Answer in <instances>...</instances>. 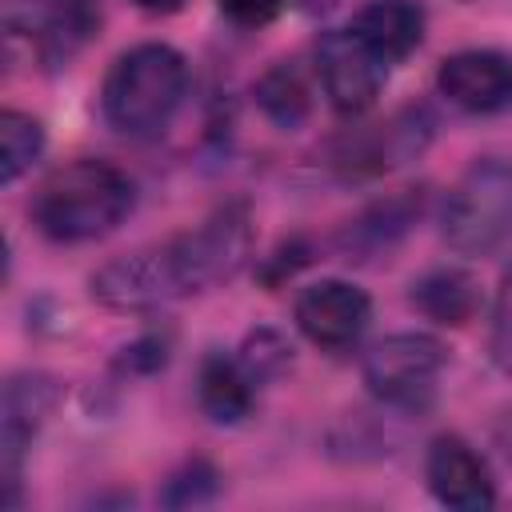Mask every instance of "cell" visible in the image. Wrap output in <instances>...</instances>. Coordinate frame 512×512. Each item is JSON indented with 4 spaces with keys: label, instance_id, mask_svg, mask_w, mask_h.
Returning <instances> with one entry per match:
<instances>
[{
    "label": "cell",
    "instance_id": "cell-3",
    "mask_svg": "<svg viewBox=\"0 0 512 512\" xmlns=\"http://www.w3.org/2000/svg\"><path fill=\"white\" fill-rule=\"evenodd\" d=\"M188 96V60L172 44H136L120 52L100 84V112L104 120L132 136L152 140L160 136Z\"/></svg>",
    "mask_w": 512,
    "mask_h": 512
},
{
    "label": "cell",
    "instance_id": "cell-24",
    "mask_svg": "<svg viewBox=\"0 0 512 512\" xmlns=\"http://www.w3.org/2000/svg\"><path fill=\"white\" fill-rule=\"evenodd\" d=\"M136 8H144V12H152V16H172V12H180L188 0H132Z\"/></svg>",
    "mask_w": 512,
    "mask_h": 512
},
{
    "label": "cell",
    "instance_id": "cell-13",
    "mask_svg": "<svg viewBox=\"0 0 512 512\" xmlns=\"http://www.w3.org/2000/svg\"><path fill=\"white\" fill-rule=\"evenodd\" d=\"M424 4L420 0H368L352 16V32L388 64L408 60L424 40Z\"/></svg>",
    "mask_w": 512,
    "mask_h": 512
},
{
    "label": "cell",
    "instance_id": "cell-18",
    "mask_svg": "<svg viewBox=\"0 0 512 512\" xmlns=\"http://www.w3.org/2000/svg\"><path fill=\"white\" fill-rule=\"evenodd\" d=\"M44 152V124L20 108L0 116V180L16 184Z\"/></svg>",
    "mask_w": 512,
    "mask_h": 512
},
{
    "label": "cell",
    "instance_id": "cell-1",
    "mask_svg": "<svg viewBox=\"0 0 512 512\" xmlns=\"http://www.w3.org/2000/svg\"><path fill=\"white\" fill-rule=\"evenodd\" d=\"M252 256V216L244 200H228L196 228L160 244L124 252L92 276V300L112 312H152L168 300L228 284Z\"/></svg>",
    "mask_w": 512,
    "mask_h": 512
},
{
    "label": "cell",
    "instance_id": "cell-14",
    "mask_svg": "<svg viewBox=\"0 0 512 512\" xmlns=\"http://www.w3.org/2000/svg\"><path fill=\"white\" fill-rule=\"evenodd\" d=\"M408 304L432 324L460 328L480 312V284L472 272L452 268V264L428 268L424 276H416L408 284Z\"/></svg>",
    "mask_w": 512,
    "mask_h": 512
},
{
    "label": "cell",
    "instance_id": "cell-17",
    "mask_svg": "<svg viewBox=\"0 0 512 512\" xmlns=\"http://www.w3.org/2000/svg\"><path fill=\"white\" fill-rule=\"evenodd\" d=\"M256 108L284 132H296L308 116H312V92L308 80L300 76V68L292 60H276L252 88Z\"/></svg>",
    "mask_w": 512,
    "mask_h": 512
},
{
    "label": "cell",
    "instance_id": "cell-16",
    "mask_svg": "<svg viewBox=\"0 0 512 512\" xmlns=\"http://www.w3.org/2000/svg\"><path fill=\"white\" fill-rule=\"evenodd\" d=\"M28 32L40 36V52L52 64H68L100 28V4L96 0H44L28 24Z\"/></svg>",
    "mask_w": 512,
    "mask_h": 512
},
{
    "label": "cell",
    "instance_id": "cell-11",
    "mask_svg": "<svg viewBox=\"0 0 512 512\" xmlns=\"http://www.w3.org/2000/svg\"><path fill=\"white\" fill-rule=\"evenodd\" d=\"M424 480L444 508L484 512L496 504V480L488 460L464 436H436L424 456Z\"/></svg>",
    "mask_w": 512,
    "mask_h": 512
},
{
    "label": "cell",
    "instance_id": "cell-8",
    "mask_svg": "<svg viewBox=\"0 0 512 512\" xmlns=\"http://www.w3.org/2000/svg\"><path fill=\"white\" fill-rule=\"evenodd\" d=\"M292 316H296V328L316 348L348 352L372 320V300L352 280H316L296 296Z\"/></svg>",
    "mask_w": 512,
    "mask_h": 512
},
{
    "label": "cell",
    "instance_id": "cell-2",
    "mask_svg": "<svg viewBox=\"0 0 512 512\" xmlns=\"http://www.w3.org/2000/svg\"><path fill=\"white\" fill-rule=\"evenodd\" d=\"M136 204L132 180L96 156L60 164L40 180L28 200V216L40 236L56 244H88L116 232Z\"/></svg>",
    "mask_w": 512,
    "mask_h": 512
},
{
    "label": "cell",
    "instance_id": "cell-12",
    "mask_svg": "<svg viewBox=\"0 0 512 512\" xmlns=\"http://www.w3.org/2000/svg\"><path fill=\"white\" fill-rule=\"evenodd\" d=\"M424 188H400L392 196H380L372 204H364L352 220L340 224L336 232V252L352 264H368L388 256L424 216Z\"/></svg>",
    "mask_w": 512,
    "mask_h": 512
},
{
    "label": "cell",
    "instance_id": "cell-5",
    "mask_svg": "<svg viewBox=\"0 0 512 512\" xmlns=\"http://www.w3.org/2000/svg\"><path fill=\"white\" fill-rule=\"evenodd\" d=\"M448 352L428 332H396L376 340L364 352V384L368 392L396 412H424L436 400L440 372Z\"/></svg>",
    "mask_w": 512,
    "mask_h": 512
},
{
    "label": "cell",
    "instance_id": "cell-23",
    "mask_svg": "<svg viewBox=\"0 0 512 512\" xmlns=\"http://www.w3.org/2000/svg\"><path fill=\"white\" fill-rule=\"evenodd\" d=\"M216 4L236 28H264L284 12L288 0H216Z\"/></svg>",
    "mask_w": 512,
    "mask_h": 512
},
{
    "label": "cell",
    "instance_id": "cell-7",
    "mask_svg": "<svg viewBox=\"0 0 512 512\" xmlns=\"http://www.w3.org/2000/svg\"><path fill=\"white\" fill-rule=\"evenodd\" d=\"M316 76L328 96V104L344 116H360L376 104L384 80H388V60H380L352 28H332L316 40Z\"/></svg>",
    "mask_w": 512,
    "mask_h": 512
},
{
    "label": "cell",
    "instance_id": "cell-9",
    "mask_svg": "<svg viewBox=\"0 0 512 512\" xmlns=\"http://www.w3.org/2000/svg\"><path fill=\"white\" fill-rule=\"evenodd\" d=\"M60 404V384L44 372H16L4 384V432H0V460H4V504L16 508V484H20V464L40 432V424L52 416Z\"/></svg>",
    "mask_w": 512,
    "mask_h": 512
},
{
    "label": "cell",
    "instance_id": "cell-4",
    "mask_svg": "<svg viewBox=\"0 0 512 512\" xmlns=\"http://www.w3.org/2000/svg\"><path fill=\"white\" fill-rule=\"evenodd\" d=\"M440 232L460 256H492L504 248L512 240V160H472L444 196Z\"/></svg>",
    "mask_w": 512,
    "mask_h": 512
},
{
    "label": "cell",
    "instance_id": "cell-22",
    "mask_svg": "<svg viewBox=\"0 0 512 512\" xmlns=\"http://www.w3.org/2000/svg\"><path fill=\"white\" fill-rule=\"evenodd\" d=\"M164 360H168V336L148 332V336L132 340V344L120 352L116 368H120V372H156V368H164Z\"/></svg>",
    "mask_w": 512,
    "mask_h": 512
},
{
    "label": "cell",
    "instance_id": "cell-15",
    "mask_svg": "<svg viewBox=\"0 0 512 512\" xmlns=\"http://www.w3.org/2000/svg\"><path fill=\"white\" fill-rule=\"evenodd\" d=\"M196 400L216 424H240L256 404V380L240 364V356L208 352L196 372Z\"/></svg>",
    "mask_w": 512,
    "mask_h": 512
},
{
    "label": "cell",
    "instance_id": "cell-19",
    "mask_svg": "<svg viewBox=\"0 0 512 512\" xmlns=\"http://www.w3.org/2000/svg\"><path fill=\"white\" fill-rule=\"evenodd\" d=\"M216 492H220V472H216L208 460L192 456V460H184V464L164 480L160 504H164V508H196V504L216 500Z\"/></svg>",
    "mask_w": 512,
    "mask_h": 512
},
{
    "label": "cell",
    "instance_id": "cell-25",
    "mask_svg": "<svg viewBox=\"0 0 512 512\" xmlns=\"http://www.w3.org/2000/svg\"><path fill=\"white\" fill-rule=\"evenodd\" d=\"M336 0H300V8H308V12H320V8H332Z\"/></svg>",
    "mask_w": 512,
    "mask_h": 512
},
{
    "label": "cell",
    "instance_id": "cell-21",
    "mask_svg": "<svg viewBox=\"0 0 512 512\" xmlns=\"http://www.w3.org/2000/svg\"><path fill=\"white\" fill-rule=\"evenodd\" d=\"M492 360L504 376H512V268L500 276L496 284V300H492V336H488Z\"/></svg>",
    "mask_w": 512,
    "mask_h": 512
},
{
    "label": "cell",
    "instance_id": "cell-20",
    "mask_svg": "<svg viewBox=\"0 0 512 512\" xmlns=\"http://www.w3.org/2000/svg\"><path fill=\"white\" fill-rule=\"evenodd\" d=\"M240 364L248 368V376H252L256 384H264V380L280 376V372L292 364V344H288L280 332H272V328H256V332L244 340V348H240Z\"/></svg>",
    "mask_w": 512,
    "mask_h": 512
},
{
    "label": "cell",
    "instance_id": "cell-10",
    "mask_svg": "<svg viewBox=\"0 0 512 512\" xmlns=\"http://www.w3.org/2000/svg\"><path fill=\"white\" fill-rule=\"evenodd\" d=\"M440 96L472 116H492L512 108V56L492 48H464L440 60Z\"/></svg>",
    "mask_w": 512,
    "mask_h": 512
},
{
    "label": "cell",
    "instance_id": "cell-6",
    "mask_svg": "<svg viewBox=\"0 0 512 512\" xmlns=\"http://www.w3.org/2000/svg\"><path fill=\"white\" fill-rule=\"evenodd\" d=\"M432 112L412 104L400 108L396 116H388L384 124H368V128H348L336 140H328V168L344 180H368V176H384L408 160H416L428 140H432Z\"/></svg>",
    "mask_w": 512,
    "mask_h": 512
}]
</instances>
